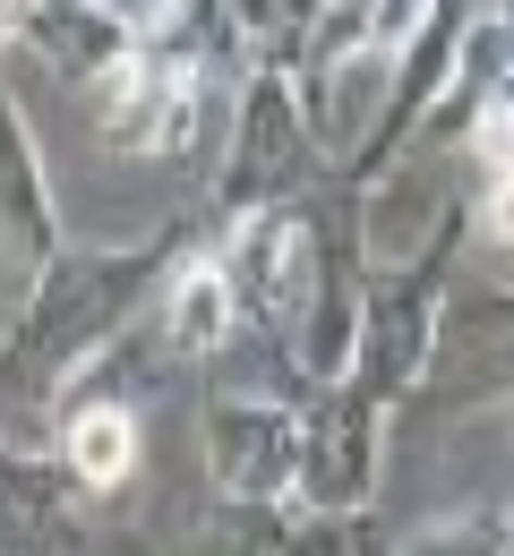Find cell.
<instances>
[{"label":"cell","instance_id":"obj_1","mask_svg":"<svg viewBox=\"0 0 514 556\" xmlns=\"http://www.w3.org/2000/svg\"><path fill=\"white\" fill-rule=\"evenodd\" d=\"M189 257V214H172L147 240H103V249H61L35 300L9 317V412L35 419V403H70L77 377L129 334V308L154 275Z\"/></svg>","mask_w":514,"mask_h":556},{"label":"cell","instance_id":"obj_2","mask_svg":"<svg viewBox=\"0 0 514 556\" xmlns=\"http://www.w3.org/2000/svg\"><path fill=\"white\" fill-rule=\"evenodd\" d=\"M472 214V206H463ZM463 214L429 231L412 257H386L377 275H368V326H361V377L368 394L394 412L403 394H421L429 386V368H438V343H446V308H454V291H446V266H454V240H463Z\"/></svg>","mask_w":514,"mask_h":556},{"label":"cell","instance_id":"obj_3","mask_svg":"<svg viewBox=\"0 0 514 556\" xmlns=\"http://www.w3.org/2000/svg\"><path fill=\"white\" fill-rule=\"evenodd\" d=\"M317 163H326V146H317L300 77L258 70V77H240V94H231V129H223V163H215V189L206 198L231 223L258 214V206H292Z\"/></svg>","mask_w":514,"mask_h":556},{"label":"cell","instance_id":"obj_4","mask_svg":"<svg viewBox=\"0 0 514 556\" xmlns=\"http://www.w3.org/2000/svg\"><path fill=\"white\" fill-rule=\"evenodd\" d=\"M198 94H206V70L189 52H172L163 35H147L121 70L86 86V112H95V138L121 154H180L198 129Z\"/></svg>","mask_w":514,"mask_h":556},{"label":"cell","instance_id":"obj_5","mask_svg":"<svg viewBox=\"0 0 514 556\" xmlns=\"http://www.w3.org/2000/svg\"><path fill=\"white\" fill-rule=\"evenodd\" d=\"M377 454H386V403L361 377L317 386L300 403V514H368L377 496Z\"/></svg>","mask_w":514,"mask_h":556},{"label":"cell","instance_id":"obj_6","mask_svg":"<svg viewBox=\"0 0 514 556\" xmlns=\"http://www.w3.org/2000/svg\"><path fill=\"white\" fill-rule=\"evenodd\" d=\"M223 275H231V300H240V326L292 343V326L317 300V214L300 206L240 214L231 240H223Z\"/></svg>","mask_w":514,"mask_h":556},{"label":"cell","instance_id":"obj_7","mask_svg":"<svg viewBox=\"0 0 514 556\" xmlns=\"http://www.w3.org/2000/svg\"><path fill=\"white\" fill-rule=\"evenodd\" d=\"M206 480L231 505H292L300 496V412L275 394H215L198 412Z\"/></svg>","mask_w":514,"mask_h":556},{"label":"cell","instance_id":"obj_8","mask_svg":"<svg viewBox=\"0 0 514 556\" xmlns=\"http://www.w3.org/2000/svg\"><path fill=\"white\" fill-rule=\"evenodd\" d=\"M61 257V198H52V172H43V146L26 103H9V223H0V282H9V317L35 300V282L52 275Z\"/></svg>","mask_w":514,"mask_h":556},{"label":"cell","instance_id":"obj_9","mask_svg":"<svg viewBox=\"0 0 514 556\" xmlns=\"http://www.w3.org/2000/svg\"><path fill=\"white\" fill-rule=\"evenodd\" d=\"M438 359H454V386H446L454 412L514 394V291H454ZM429 377H438V368H429Z\"/></svg>","mask_w":514,"mask_h":556},{"label":"cell","instance_id":"obj_10","mask_svg":"<svg viewBox=\"0 0 514 556\" xmlns=\"http://www.w3.org/2000/svg\"><path fill=\"white\" fill-rule=\"evenodd\" d=\"M9 43H17V52H43V61L70 77L77 94H86L103 70H121V61H129L147 35H138L129 17H112L103 0H52V9H35V17H26Z\"/></svg>","mask_w":514,"mask_h":556},{"label":"cell","instance_id":"obj_11","mask_svg":"<svg viewBox=\"0 0 514 556\" xmlns=\"http://www.w3.org/2000/svg\"><path fill=\"white\" fill-rule=\"evenodd\" d=\"M163 334L180 359H215L231 334H240V300H231V275H223V257H180L172 275H163Z\"/></svg>","mask_w":514,"mask_h":556},{"label":"cell","instance_id":"obj_12","mask_svg":"<svg viewBox=\"0 0 514 556\" xmlns=\"http://www.w3.org/2000/svg\"><path fill=\"white\" fill-rule=\"evenodd\" d=\"M61 463L86 496H112V488L138 471V403L121 394H77L61 419Z\"/></svg>","mask_w":514,"mask_h":556},{"label":"cell","instance_id":"obj_13","mask_svg":"<svg viewBox=\"0 0 514 556\" xmlns=\"http://www.w3.org/2000/svg\"><path fill=\"white\" fill-rule=\"evenodd\" d=\"M506 540H514V514L472 505V514H438V522L403 531V548H394V556H506Z\"/></svg>","mask_w":514,"mask_h":556},{"label":"cell","instance_id":"obj_14","mask_svg":"<svg viewBox=\"0 0 514 556\" xmlns=\"http://www.w3.org/2000/svg\"><path fill=\"white\" fill-rule=\"evenodd\" d=\"M284 556H368L361 548V514H300Z\"/></svg>","mask_w":514,"mask_h":556},{"label":"cell","instance_id":"obj_15","mask_svg":"<svg viewBox=\"0 0 514 556\" xmlns=\"http://www.w3.org/2000/svg\"><path fill=\"white\" fill-rule=\"evenodd\" d=\"M480 231H489V240H498V249H514V172H498V180H489V198H480Z\"/></svg>","mask_w":514,"mask_h":556},{"label":"cell","instance_id":"obj_16","mask_svg":"<svg viewBox=\"0 0 514 556\" xmlns=\"http://www.w3.org/2000/svg\"><path fill=\"white\" fill-rule=\"evenodd\" d=\"M103 9H112V17H129L138 35H154V26H172V17H180V0H103Z\"/></svg>","mask_w":514,"mask_h":556}]
</instances>
